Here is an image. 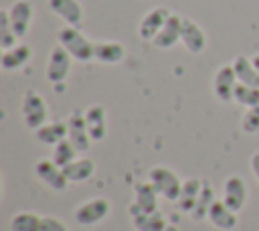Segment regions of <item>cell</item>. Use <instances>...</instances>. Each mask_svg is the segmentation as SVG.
<instances>
[{
  "mask_svg": "<svg viewBox=\"0 0 259 231\" xmlns=\"http://www.w3.org/2000/svg\"><path fill=\"white\" fill-rule=\"evenodd\" d=\"M42 217L30 211H20L10 219V229L12 231H40Z\"/></svg>",
  "mask_w": 259,
  "mask_h": 231,
  "instance_id": "484cf974",
  "label": "cell"
},
{
  "mask_svg": "<svg viewBox=\"0 0 259 231\" xmlns=\"http://www.w3.org/2000/svg\"><path fill=\"white\" fill-rule=\"evenodd\" d=\"M67 128H69L67 140H69L79 152L89 150L91 136H89V130H87V124H85V113L73 111V113L67 118Z\"/></svg>",
  "mask_w": 259,
  "mask_h": 231,
  "instance_id": "8fae6325",
  "label": "cell"
},
{
  "mask_svg": "<svg viewBox=\"0 0 259 231\" xmlns=\"http://www.w3.org/2000/svg\"><path fill=\"white\" fill-rule=\"evenodd\" d=\"M32 57V49L24 43L8 49V51H2V57H0V65L4 71H14V69H20L22 65H26Z\"/></svg>",
  "mask_w": 259,
  "mask_h": 231,
  "instance_id": "e0dca14e",
  "label": "cell"
},
{
  "mask_svg": "<svg viewBox=\"0 0 259 231\" xmlns=\"http://www.w3.org/2000/svg\"><path fill=\"white\" fill-rule=\"evenodd\" d=\"M49 8L71 26L83 22V6L79 0H49Z\"/></svg>",
  "mask_w": 259,
  "mask_h": 231,
  "instance_id": "5bb4252c",
  "label": "cell"
},
{
  "mask_svg": "<svg viewBox=\"0 0 259 231\" xmlns=\"http://www.w3.org/2000/svg\"><path fill=\"white\" fill-rule=\"evenodd\" d=\"M206 219L221 231H233L237 227V211H233L225 201H214Z\"/></svg>",
  "mask_w": 259,
  "mask_h": 231,
  "instance_id": "9a60e30c",
  "label": "cell"
},
{
  "mask_svg": "<svg viewBox=\"0 0 259 231\" xmlns=\"http://www.w3.org/2000/svg\"><path fill=\"white\" fill-rule=\"evenodd\" d=\"M235 101L239 105H245V107L259 105V87L237 83V87H235Z\"/></svg>",
  "mask_w": 259,
  "mask_h": 231,
  "instance_id": "f1b7e54d",
  "label": "cell"
},
{
  "mask_svg": "<svg viewBox=\"0 0 259 231\" xmlns=\"http://www.w3.org/2000/svg\"><path fill=\"white\" fill-rule=\"evenodd\" d=\"M125 57V47L117 41H101L95 43V59L101 63H119Z\"/></svg>",
  "mask_w": 259,
  "mask_h": 231,
  "instance_id": "7402d4cb",
  "label": "cell"
},
{
  "mask_svg": "<svg viewBox=\"0 0 259 231\" xmlns=\"http://www.w3.org/2000/svg\"><path fill=\"white\" fill-rule=\"evenodd\" d=\"M223 201L233 209V211H241L247 203V184L243 180V176L239 174H231L225 178L223 184Z\"/></svg>",
  "mask_w": 259,
  "mask_h": 231,
  "instance_id": "9c48e42d",
  "label": "cell"
},
{
  "mask_svg": "<svg viewBox=\"0 0 259 231\" xmlns=\"http://www.w3.org/2000/svg\"><path fill=\"white\" fill-rule=\"evenodd\" d=\"M134 221V227L138 231H166L168 225H166V219L156 211V213H142L138 217L132 219Z\"/></svg>",
  "mask_w": 259,
  "mask_h": 231,
  "instance_id": "d4e9b609",
  "label": "cell"
},
{
  "mask_svg": "<svg viewBox=\"0 0 259 231\" xmlns=\"http://www.w3.org/2000/svg\"><path fill=\"white\" fill-rule=\"evenodd\" d=\"M136 201L134 205H130V215L132 219L142 215V213H156L158 211V190L154 188V184L148 182H138L136 184Z\"/></svg>",
  "mask_w": 259,
  "mask_h": 231,
  "instance_id": "52a82bcc",
  "label": "cell"
},
{
  "mask_svg": "<svg viewBox=\"0 0 259 231\" xmlns=\"http://www.w3.org/2000/svg\"><path fill=\"white\" fill-rule=\"evenodd\" d=\"M109 209H111V205L107 199H103V197L89 199L87 203H83L75 209V221L79 225H95L109 215Z\"/></svg>",
  "mask_w": 259,
  "mask_h": 231,
  "instance_id": "5b68a950",
  "label": "cell"
},
{
  "mask_svg": "<svg viewBox=\"0 0 259 231\" xmlns=\"http://www.w3.org/2000/svg\"><path fill=\"white\" fill-rule=\"evenodd\" d=\"M251 170H253V176H255L257 182H259V150L251 156Z\"/></svg>",
  "mask_w": 259,
  "mask_h": 231,
  "instance_id": "1f68e13d",
  "label": "cell"
},
{
  "mask_svg": "<svg viewBox=\"0 0 259 231\" xmlns=\"http://www.w3.org/2000/svg\"><path fill=\"white\" fill-rule=\"evenodd\" d=\"M182 16L178 14H170V18L166 20V24L162 26V30L156 34V38L152 41L158 49H170L180 41V32H182Z\"/></svg>",
  "mask_w": 259,
  "mask_h": 231,
  "instance_id": "2e32d148",
  "label": "cell"
},
{
  "mask_svg": "<svg viewBox=\"0 0 259 231\" xmlns=\"http://www.w3.org/2000/svg\"><path fill=\"white\" fill-rule=\"evenodd\" d=\"M200 188H202V180L198 178H186L182 180V188H180V197H178V209L182 213H192L194 205H196V199L200 195Z\"/></svg>",
  "mask_w": 259,
  "mask_h": 231,
  "instance_id": "ffe728a7",
  "label": "cell"
},
{
  "mask_svg": "<svg viewBox=\"0 0 259 231\" xmlns=\"http://www.w3.org/2000/svg\"><path fill=\"white\" fill-rule=\"evenodd\" d=\"M150 182L154 184V188L170 203H176L180 197V188H182V180L176 176L174 170H170L168 166H154L150 170Z\"/></svg>",
  "mask_w": 259,
  "mask_h": 231,
  "instance_id": "3957f363",
  "label": "cell"
},
{
  "mask_svg": "<svg viewBox=\"0 0 259 231\" xmlns=\"http://www.w3.org/2000/svg\"><path fill=\"white\" fill-rule=\"evenodd\" d=\"M63 172L69 178V182H83L93 176L95 162L87 156H81V158H75L73 162H69L67 166H63Z\"/></svg>",
  "mask_w": 259,
  "mask_h": 231,
  "instance_id": "d6986e66",
  "label": "cell"
},
{
  "mask_svg": "<svg viewBox=\"0 0 259 231\" xmlns=\"http://www.w3.org/2000/svg\"><path fill=\"white\" fill-rule=\"evenodd\" d=\"M16 34H14V28L10 24V16H8V10H0V47L2 51H8L12 47H16Z\"/></svg>",
  "mask_w": 259,
  "mask_h": 231,
  "instance_id": "83f0119b",
  "label": "cell"
},
{
  "mask_svg": "<svg viewBox=\"0 0 259 231\" xmlns=\"http://www.w3.org/2000/svg\"><path fill=\"white\" fill-rule=\"evenodd\" d=\"M180 41L182 45L186 47L188 53L192 55H198L204 51L206 47V36H204V30L190 18H184L182 20V32H180Z\"/></svg>",
  "mask_w": 259,
  "mask_h": 231,
  "instance_id": "4fadbf2b",
  "label": "cell"
},
{
  "mask_svg": "<svg viewBox=\"0 0 259 231\" xmlns=\"http://www.w3.org/2000/svg\"><path fill=\"white\" fill-rule=\"evenodd\" d=\"M34 132H36L34 136H36L38 142L49 144V146H55V144H59L61 140L67 138L69 128H67V122H47L45 126H40Z\"/></svg>",
  "mask_w": 259,
  "mask_h": 231,
  "instance_id": "44dd1931",
  "label": "cell"
},
{
  "mask_svg": "<svg viewBox=\"0 0 259 231\" xmlns=\"http://www.w3.org/2000/svg\"><path fill=\"white\" fill-rule=\"evenodd\" d=\"M22 118H24V124L30 130H38L40 126H45L49 122V107H47V101L40 93H36L32 89L24 93V97H22Z\"/></svg>",
  "mask_w": 259,
  "mask_h": 231,
  "instance_id": "7a4b0ae2",
  "label": "cell"
},
{
  "mask_svg": "<svg viewBox=\"0 0 259 231\" xmlns=\"http://www.w3.org/2000/svg\"><path fill=\"white\" fill-rule=\"evenodd\" d=\"M85 124H87V130H89V136L91 140L99 142L105 138V132H107V126H105V107L103 105H89L87 111H85Z\"/></svg>",
  "mask_w": 259,
  "mask_h": 231,
  "instance_id": "ac0fdd59",
  "label": "cell"
},
{
  "mask_svg": "<svg viewBox=\"0 0 259 231\" xmlns=\"http://www.w3.org/2000/svg\"><path fill=\"white\" fill-rule=\"evenodd\" d=\"M71 61H73V57L63 45L53 47V51L49 55V63H47V79L55 85L63 83L71 73Z\"/></svg>",
  "mask_w": 259,
  "mask_h": 231,
  "instance_id": "277c9868",
  "label": "cell"
},
{
  "mask_svg": "<svg viewBox=\"0 0 259 231\" xmlns=\"http://www.w3.org/2000/svg\"><path fill=\"white\" fill-rule=\"evenodd\" d=\"M233 69H235V75H237L239 83L259 87V73H257V69L253 65V59H249L245 55H239L233 61Z\"/></svg>",
  "mask_w": 259,
  "mask_h": 231,
  "instance_id": "603a6c76",
  "label": "cell"
},
{
  "mask_svg": "<svg viewBox=\"0 0 259 231\" xmlns=\"http://www.w3.org/2000/svg\"><path fill=\"white\" fill-rule=\"evenodd\" d=\"M77 152H79V150L65 138V140H61L59 144H55V150H53L51 160L63 168V166H67L69 162H73V160L77 158Z\"/></svg>",
  "mask_w": 259,
  "mask_h": 231,
  "instance_id": "4316f807",
  "label": "cell"
},
{
  "mask_svg": "<svg viewBox=\"0 0 259 231\" xmlns=\"http://www.w3.org/2000/svg\"><path fill=\"white\" fill-rule=\"evenodd\" d=\"M40 231H69V227L61 219H57L53 215H45L42 223H40Z\"/></svg>",
  "mask_w": 259,
  "mask_h": 231,
  "instance_id": "4dcf8cb0",
  "label": "cell"
},
{
  "mask_svg": "<svg viewBox=\"0 0 259 231\" xmlns=\"http://www.w3.org/2000/svg\"><path fill=\"white\" fill-rule=\"evenodd\" d=\"M170 10L168 8H164V6H158V8H154V10H150L144 18H142V22H140V28H138V32H140V36L144 38V41H154L156 38V34L162 30V26L166 24V20L170 18Z\"/></svg>",
  "mask_w": 259,
  "mask_h": 231,
  "instance_id": "7c38bea8",
  "label": "cell"
},
{
  "mask_svg": "<svg viewBox=\"0 0 259 231\" xmlns=\"http://www.w3.org/2000/svg\"><path fill=\"white\" fill-rule=\"evenodd\" d=\"M32 14H34V6H32L30 0H16V2L8 8L10 24H12L14 34H16L18 38L26 36L28 26H30V20H32Z\"/></svg>",
  "mask_w": 259,
  "mask_h": 231,
  "instance_id": "30bf717a",
  "label": "cell"
},
{
  "mask_svg": "<svg viewBox=\"0 0 259 231\" xmlns=\"http://www.w3.org/2000/svg\"><path fill=\"white\" fill-rule=\"evenodd\" d=\"M253 65H255V69H257V73H259V55L253 57Z\"/></svg>",
  "mask_w": 259,
  "mask_h": 231,
  "instance_id": "d6a6232c",
  "label": "cell"
},
{
  "mask_svg": "<svg viewBox=\"0 0 259 231\" xmlns=\"http://www.w3.org/2000/svg\"><path fill=\"white\" fill-rule=\"evenodd\" d=\"M212 203H214V188H212V184H210L208 180H202V188H200V195H198V199H196V205H194L190 217H192L194 221L206 219V217H208V211H210V207H212Z\"/></svg>",
  "mask_w": 259,
  "mask_h": 231,
  "instance_id": "cb8c5ba5",
  "label": "cell"
},
{
  "mask_svg": "<svg viewBox=\"0 0 259 231\" xmlns=\"http://www.w3.org/2000/svg\"><path fill=\"white\" fill-rule=\"evenodd\" d=\"M241 128L245 134H257L259 132V105L247 107V111L241 118Z\"/></svg>",
  "mask_w": 259,
  "mask_h": 231,
  "instance_id": "f546056e",
  "label": "cell"
},
{
  "mask_svg": "<svg viewBox=\"0 0 259 231\" xmlns=\"http://www.w3.org/2000/svg\"><path fill=\"white\" fill-rule=\"evenodd\" d=\"M239 79L235 75V69L233 65H221L214 73V79H212V91L217 95L219 101L223 103H229V101H235V87H237Z\"/></svg>",
  "mask_w": 259,
  "mask_h": 231,
  "instance_id": "8992f818",
  "label": "cell"
},
{
  "mask_svg": "<svg viewBox=\"0 0 259 231\" xmlns=\"http://www.w3.org/2000/svg\"><path fill=\"white\" fill-rule=\"evenodd\" d=\"M57 38H59V45H63L73 59L81 61V63H87L91 59H95V43H91L77 26H63L59 32H57Z\"/></svg>",
  "mask_w": 259,
  "mask_h": 231,
  "instance_id": "6da1fadb",
  "label": "cell"
},
{
  "mask_svg": "<svg viewBox=\"0 0 259 231\" xmlns=\"http://www.w3.org/2000/svg\"><path fill=\"white\" fill-rule=\"evenodd\" d=\"M34 172H36V176H38L49 188H53V190H65L67 184H69V178L65 176L63 168H61L59 164H55L53 160H49V158L38 160V162L34 164Z\"/></svg>",
  "mask_w": 259,
  "mask_h": 231,
  "instance_id": "ba28073f",
  "label": "cell"
}]
</instances>
